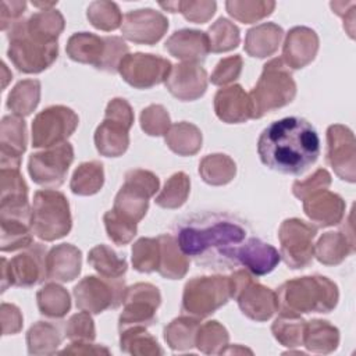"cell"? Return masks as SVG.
<instances>
[{
  "label": "cell",
  "instance_id": "cell-1",
  "mask_svg": "<svg viewBox=\"0 0 356 356\" xmlns=\"http://www.w3.org/2000/svg\"><path fill=\"white\" fill-rule=\"evenodd\" d=\"M172 229L181 250L196 264L211 270L236 267L238 248L249 238V227L242 218L217 211L185 216Z\"/></svg>",
  "mask_w": 356,
  "mask_h": 356
},
{
  "label": "cell",
  "instance_id": "cell-2",
  "mask_svg": "<svg viewBox=\"0 0 356 356\" xmlns=\"http://www.w3.org/2000/svg\"><path fill=\"white\" fill-rule=\"evenodd\" d=\"M260 161L281 174L300 175L320 156L316 128L302 117H285L266 127L257 140Z\"/></svg>",
  "mask_w": 356,
  "mask_h": 356
},
{
  "label": "cell",
  "instance_id": "cell-3",
  "mask_svg": "<svg viewBox=\"0 0 356 356\" xmlns=\"http://www.w3.org/2000/svg\"><path fill=\"white\" fill-rule=\"evenodd\" d=\"M278 310L292 314L330 313L339 298L338 286L323 275H306L284 282L275 292Z\"/></svg>",
  "mask_w": 356,
  "mask_h": 356
},
{
  "label": "cell",
  "instance_id": "cell-4",
  "mask_svg": "<svg viewBox=\"0 0 356 356\" xmlns=\"http://www.w3.org/2000/svg\"><path fill=\"white\" fill-rule=\"evenodd\" d=\"M296 95V83L282 58H273L263 65V72L250 90L252 118L289 104Z\"/></svg>",
  "mask_w": 356,
  "mask_h": 356
},
{
  "label": "cell",
  "instance_id": "cell-5",
  "mask_svg": "<svg viewBox=\"0 0 356 356\" xmlns=\"http://www.w3.org/2000/svg\"><path fill=\"white\" fill-rule=\"evenodd\" d=\"M7 32L10 43L7 56L18 71L39 74L57 60L58 43L28 32L24 19L15 22Z\"/></svg>",
  "mask_w": 356,
  "mask_h": 356
},
{
  "label": "cell",
  "instance_id": "cell-6",
  "mask_svg": "<svg viewBox=\"0 0 356 356\" xmlns=\"http://www.w3.org/2000/svg\"><path fill=\"white\" fill-rule=\"evenodd\" d=\"M70 204L63 192L42 189L33 195L31 210L32 232L44 242L60 239L71 231Z\"/></svg>",
  "mask_w": 356,
  "mask_h": 356
},
{
  "label": "cell",
  "instance_id": "cell-7",
  "mask_svg": "<svg viewBox=\"0 0 356 356\" xmlns=\"http://www.w3.org/2000/svg\"><path fill=\"white\" fill-rule=\"evenodd\" d=\"M134 124V111L125 99L115 97L108 102L104 120L95 131L97 152L106 157L122 156L129 145V129Z\"/></svg>",
  "mask_w": 356,
  "mask_h": 356
},
{
  "label": "cell",
  "instance_id": "cell-8",
  "mask_svg": "<svg viewBox=\"0 0 356 356\" xmlns=\"http://www.w3.org/2000/svg\"><path fill=\"white\" fill-rule=\"evenodd\" d=\"M231 299L229 277L204 275L189 280L184 286L182 313L203 318L213 314Z\"/></svg>",
  "mask_w": 356,
  "mask_h": 356
},
{
  "label": "cell",
  "instance_id": "cell-9",
  "mask_svg": "<svg viewBox=\"0 0 356 356\" xmlns=\"http://www.w3.org/2000/svg\"><path fill=\"white\" fill-rule=\"evenodd\" d=\"M159 177L152 171L135 168L125 174L124 185L114 199L113 210L128 220L139 222L149 209V199L159 191Z\"/></svg>",
  "mask_w": 356,
  "mask_h": 356
},
{
  "label": "cell",
  "instance_id": "cell-10",
  "mask_svg": "<svg viewBox=\"0 0 356 356\" xmlns=\"http://www.w3.org/2000/svg\"><path fill=\"white\" fill-rule=\"evenodd\" d=\"M125 289L127 286L122 278L88 275L74 286L72 295L79 310L99 314L122 305Z\"/></svg>",
  "mask_w": 356,
  "mask_h": 356
},
{
  "label": "cell",
  "instance_id": "cell-11",
  "mask_svg": "<svg viewBox=\"0 0 356 356\" xmlns=\"http://www.w3.org/2000/svg\"><path fill=\"white\" fill-rule=\"evenodd\" d=\"M46 248L42 243H32L10 260L1 257V292L10 285L32 288L46 281Z\"/></svg>",
  "mask_w": 356,
  "mask_h": 356
},
{
  "label": "cell",
  "instance_id": "cell-12",
  "mask_svg": "<svg viewBox=\"0 0 356 356\" xmlns=\"http://www.w3.org/2000/svg\"><path fill=\"white\" fill-rule=\"evenodd\" d=\"M317 235V227L299 218H286L278 229L281 243L280 254L289 268L298 270L307 267L314 257L313 239Z\"/></svg>",
  "mask_w": 356,
  "mask_h": 356
},
{
  "label": "cell",
  "instance_id": "cell-13",
  "mask_svg": "<svg viewBox=\"0 0 356 356\" xmlns=\"http://www.w3.org/2000/svg\"><path fill=\"white\" fill-rule=\"evenodd\" d=\"M78 122V115L67 106L46 107L32 121V146L49 149L67 142Z\"/></svg>",
  "mask_w": 356,
  "mask_h": 356
},
{
  "label": "cell",
  "instance_id": "cell-14",
  "mask_svg": "<svg viewBox=\"0 0 356 356\" xmlns=\"http://www.w3.org/2000/svg\"><path fill=\"white\" fill-rule=\"evenodd\" d=\"M161 303V295L153 284L138 282L125 289L124 309L118 318V330L129 327H149L157 321L156 310Z\"/></svg>",
  "mask_w": 356,
  "mask_h": 356
},
{
  "label": "cell",
  "instance_id": "cell-15",
  "mask_svg": "<svg viewBox=\"0 0 356 356\" xmlns=\"http://www.w3.org/2000/svg\"><path fill=\"white\" fill-rule=\"evenodd\" d=\"M72 161L74 147L71 143L64 142L32 153L28 160V172L35 184L51 189L64 184Z\"/></svg>",
  "mask_w": 356,
  "mask_h": 356
},
{
  "label": "cell",
  "instance_id": "cell-16",
  "mask_svg": "<svg viewBox=\"0 0 356 356\" xmlns=\"http://www.w3.org/2000/svg\"><path fill=\"white\" fill-rule=\"evenodd\" d=\"M171 68L172 64L167 58L154 54L134 53L122 58L118 72L128 85L136 89H149L165 82Z\"/></svg>",
  "mask_w": 356,
  "mask_h": 356
},
{
  "label": "cell",
  "instance_id": "cell-17",
  "mask_svg": "<svg viewBox=\"0 0 356 356\" xmlns=\"http://www.w3.org/2000/svg\"><path fill=\"white\" fill-rule=\"evenodd\" d=\"M168 29V19L153 8L132 10L125 14L121 25L122 36L138 44L157 43Z\"/></svg>",
  "mask_w": 356,
  "mask_h": 356
},
{
  "label": "cell",
  "instance_id": "cell-18",
  "mask_svg": "<svg viewBox=\"0 0 356 356\" xmlns=\"http://www.w3.org/2000/svg\"><path fill=\"white\" fill-rule=\"evenodd\" d=\"M327 161L335 174L348 182H355V136L343 125H330L327 129Z\"/></svg>",
  "mask_w": 356,
  "mask_h": 356
},
{
  "label": "cell",
  "instance_id": "cell-19",
  "mask_svg": "<svg viewBox=\"0 0 356 356\" xmlns=\"http://www.w3.org/2000/svg\"><path fill=\"white\" fill-rule=\"evenodd\" d=\"M167 90L182 102H192L202 97L207 89V72L196 63H181L172 65L165 79Z\"/></svg>",
  "mask_w": 356,
  "mask_h": 356
},
{
  "label": "cell",
  "instance_id": "cell-20",
  "mask_svg": "<svg viewBox=\"0 0 356 356\" xmlns=\"http://www.w3.org/2000/svg\"><path fill=\"white\" fill-rule=\"evenodd\" d=\"M26 150V124L19 115H6L0 124V167L19 170Z\"/></svg>",
  "mask_w": 356,
  "mask_h": 356
},
{
  "label": "cell",
  "instance_id": "cell-21",
  "mask_svg": "<svg viewBox=\"0 0 356 356\" xmlns=\"http://www.w3.org/2000/svg\"><path fill=\"white\" fill-rule=\"evenodd\" d=\"M318 50V36L307 26L292 28L284 42L282 61L292 70H299L310 64Z\"/></svg>",
  "mask_w": 356,
  "mask_h": 356
},
{
  "label": "cell",
  "instance_id": "cell-22",
  "mask_svg": "<svg viewBox=\"0 0 356 356\" xmlns=\"http://www.w3.org/2000/svg\"><path fill=\"white\" fill-rule=\"evenodd\" d=\"M238 266H243L254 275H266L271 273L281 261L280 252L260 238H248L236 252Z\"/></svg>",
  "mask_w": 356,
  "mask_h": 356
},
{
  "label": "cell",
  "instance_id": "cell-23",
  "mask_svg": "<svg viewBox=\"0 0 356 356\" xmlns=\"http://www.w3.org/2000/svg\"><path fill=\"white\" fill-rule=\"evenodd\" d=\"M241 312L254 321H267L278 312V300L274 291L254 282H249L235 298Z\"/></svg>",
  "mask_w": 356,
  "mask_h": 356
},
{
  "label": "cell",
  "instance_id": "cell-24",
  "mask_svg": "<svg viewBox=\"0 0 356 356\" xmlns=\"http://www.w3.org/2000/svg\"><path fill=\"white\" fill-rule=\"evenodd\" d=\"M216 115L227 124H241L252 118L253 107L249 95L241 85L220 89L214 96Z\"/></svg>",
  "mask_w": 356,
  "mask_h": 356
},
{
  "label": "cell",
  "instance_id": "cell-25",
  "mask_svg": "<svg viewBox=\"0 0 356 356\" xmlns=\"http://www.w3.org/2000/svg\"><path fill=\"white\" fill-rule=\"evenodd\" d=\"M303 210L317 227H331L342 221L345 202L338 193L324 189L305 197Z\"/></svg>",
  "mask_w": 356,
  "mask_h": 356
},
{
  "label": "cell",
  "instance_id": "cell-26",
  "mask_svg": "<svg viewBox=\"0 0 356 356\" xmlns=\"http://www.w3.org/2000/svg\"><path fill=\"white\" fill-rule=\"evenodd\" d=\"M82 253L70 243L53 246L46 256V281L70 282L81 273Z\"/></svg>",
  "mask_w": 356,
  "mask_h": 356
},
{
  "label": "cell",
  "instance_id": "cell-27",
  "mask_svg": "<svg viewBox=\"0 0 356 356\" xmlns=\"http://www.w3.org/2000/svg\"><path fill=\"white\" fill-rule=\"evenodd\" d=\"M165 50L184 63H199L210 51L207 33L196 29L175 31L165 42Z\"/></svg>",
  "mask_w": 356,
  "mask_h": 356
},
{
  "label": "cell",
  "instance_id": "cell-28",
  "mask_svg": "<svg viewBox=\"0 0 356 356\" xmlns=\"http://www.w3.org/2000/svg\"><path fill=\"white\" fill-rule=\"evenodd\" d=\"M65 51L71 60L100 70L106 53V40L90 32H76L70 36Z\"/></svg>",
  "mask_w": 356,
  "mask_h": 356
},
{
  "label": "cell",
  "instance_id": "cell-29",
  "mask_svg": "<svg viewBox=\"0 0 356 356\" xmlns=\"http://www.w3.org/2000/svg\"><path fill=\"white\" fill-rule=\"evenodd\" d=\"M160 259L157 273L168 280H181L189 270V257L181 250L177 239L170 234L157 236Z\"/></svg>",
  "mask_w": 356,
  "mask_h": 356
},
{
  "label": "cell",
  "instance_id": "cell-30",
  "mask_svg": "<svg viewBox=\"0 0 356 356\" xmlns=\"http://www.w3.org/2000/svg\"><path fill=\"white\" fill-rule=\"evenodd\" d=\"M284 36V31L274 22H264L253 26L246 32L245 51L257 58L274 54Z\"/></svg>",
  "mask_w": 356,
  "mask_h": 356
},
{
  "label": "cell",
  "instance_id": "cell-31",
  "mask_svg": "<svg viewBox=\"0 0 356 356\" xmlns=\"http://www.w3.org/2000/svg\"><path fill=\"white\" fill-rule=\"evenodd\" d=\"M355 252V241L342 232H325L314 246L316 259L325 266H337Z\"/></svg>",
  "mask_w": 356,
  "mask_h": 356
},
{
  "label": "cell",
  "instance_id": "cell-32",
  "mask_svg": "<svg viewBox=\"0 0 356 356\" xmlns=\"http://www.w3.org/2000/svg\"><path fill=\"white\" fill-rule=\"evenodd\" d=\"M339 331L325 320H310L305 324L303 345L316 353H331L338 348Z\"/></svg>",
  "mask_w": 356,
  "mask_h": 356
},
{
  "label": "cell",
  "instance_id": "cell-33",
  "mask_svg": "<svg viewBox=\"0 0 356 356\" xmlns=\"http://www.w3.org/2000/svg\"><path fill=\"white\" fill-rule=\"evenodd\" d=\"M61 325L51 321H38L26 332L28 352L31 355H53L63 341Z\"/></svg>",
  "mask_w": 356,
  "mask_h": 356
},
{
  "label": "cell",
  "instance_id": "cell-34",
  "mask_svg": "<svg viewBox=\"0 0 356 356\" xmlns=\"http://www.w3.org/2000/svg\"><path fill=\"white\" fill-rule=\"evenodd\" d=\"M165 143L178 156H193L202 147V132L196 125L181 121L170 127Z\"/></svg>",
  "mask_w": 356,
  "mask_h": 356
},
{
  "label": "cell",
  "instance_id": "cell-35",
  "mask_svg": "<svg viewBox=\"0 0 356 356\" xmlns=\"http://www.w3.org/2000/svg\"><path fill=\"white\" fill-rule=\"evenodd\" d=\"M0 249L1 252H14L26 249L33 243L31 221L21 218L0 217Z\"/></svg>",
  "mask_w": 356,
  "mask_h": 356
},
{
  "label": "cell",
  "instance_id": "cell-36",
  "mask_svg": "<svg viewBox=\"0 0 356 356\" xmlns=\"http://www.w3.org/2000/svg\"><path fill=\"white\" fill-rule=\"evenodd\" d=\"M199 174L209 185H225L234 179L236 174V164L227 154H209L202 159L199 164Z\"/></svg>",
  "mask_w": 356,
  "mask_h": 356
},
{
  "label": "cell",
  "instance_id": "cell-37",
  "mask_svg": "<svg viewBox=\"0 0 356 356\" xmlns=\"http://www.w3.org/2000/svg\"><path fill=\"white\" fill-rule=\"evenodd\" d=\"M200 321L192 316H181L174 318L164 328V339L174 350H188L195 346V339Z\"/></svg>",
  "mask_w": 356,
  "mask_h": 356
},
{
  "label": "cell",
  "instance_id": "cell-38",
  "mask_svg": "<svg viewBox=\"0 0 356 356\" xmlns=\"http://www.w3.org/2000/svg\"><path fill=\"white\" fill-rule=\"evenodd\" d=\"M40 99V82L38 79L19 81L8 93L7 108L15 115H29Z\"/></svg>",
  "mask_w": 356,
  "mask_h": 356
},
{
  "label": "cell",
  "instance_id": "cell-39",
  "mask_svg": "<svg viewBox=\"0 0 356 356\" xmlns=\"http://www.w3.org/2000/svg\"><path fill=\"white\" fill-rule=\"evenodd\" d=\"M104 184V170L100 161H85L72 174L70 188L72 193L90 196L97 193Z\"/></svg>",
  "mask_w": 356,
  "mask_h": 356
},
{
  "label": "cell",
  "instance_id": "cell-40",
  "mask_svg": "<svg viewBox=\"0 0 356 356\" xmlns=\"http://www.w3.org/2000/svg\"><path fill=\"white\" fill-rule=\"evenodd\" d=\"M39 312L50 318H61L71 309L68 292L56 282H49L36 293Z\"/></svg>",
  "mask_w": 356,
  "mask_h": 356
},
{
  "label": "cell",
  "instance_id": "cell-41",
  "mask_svg": "<svg viewBox=\"0 0 356 356\" xmlns=\"http://www.w3.org/2000/svg\"><path fill=\"white\" fill-rule=\"evenodd\" d=\"M88 263L106 278H121L128 268L127 260L118 256L110 246L97 245L90 249Z\"/></svg>",
  "mask_w": 356,
  "mask_h": 356
},
{
  "label": "cell",
  "instance_id": "cell-42",
  "mask_svg": "<svg viewBox=\"0 0 356 356\" xmlns=\"http://www.w3.org/2000/svg\"><path fill=\"white\" fill-rule=\"evenodd\" d=\"M305 324L306 321L300 314L280 312V316L271 325V332L281 345L286 348H296L303 345Z\"/></svg>",
  "mask_w": 356,
  "mask_h": 356
},
{
  "label": "cell",
  "instance_id": "cell-43",
  "mask_svg": "<svg viewBox=\"0 0 356 356\" xmlns=\"http://www.w3.org/2000/svg\"><path fill=\"white\" fill-rule=\"evenodd\" d=\"M120 348L131 355H163L156 338H153L146 327H129L120 331Z\"/></svg>",
  "mask_w": 356,
  "mask_h": 356
},
{
  "label": "cell",
  "instance_id": "cell-44",
  "mask_svg": "<svg viewBox=\"0 0 356 356\" xmlns=\"http://www.w3.org/2000/svg\"><path fill=\"white\" fill-rule=\"evenodd\" d=\"M24 25L28 32L38 35L47 40L58 39L60 33L64 29V18L60 11L50 8V10H40L32 14L29 18L24 19Z\"/></svg>",
  "mask_w": 356,
  "mask_h": 356
},
{
  "label": "cell",
  "instance_id": "cell-45",
  "mask_svg": "<svg viewBox=\"0 0 356 356\" xmlns=\"http://www.w3.org/2000/svg\"><path fill=\"white\" fill-rule=\"evenodd\" d=\"M189 191H191L189 177L185 172L178 171L167 179V182L164 184V188L156 196L154 202L157 206L163 209H178L186 202L189 196Z\"/></svg>",
  "mask_w": 356,
  "mask_h": 356
},
{
  "label": "cell",
  "instance_id": "cell-46",
  "mask_svg": "<svg viewBox=\"0 0 356 356\" xmlns=\"http://www.w3.org/2000/svg\"><path fill=\"white\" fill-rule=\"evenodd\" d=\"M228 331L224 325H221L218 321L211 320L206 321L204 324H200L195 345L196 348L207 355L211 353H222L224 348L228 345Z\"/></svg>",
  "mask_w": 356,
  "mask_h": 356
},
{
  "label": "cell",
  "instance_id": "cell-47",
  "mask_svg": "<svg viewBox=\"0 0 356 356\" xmlns=\"http://www.w3.org/2000/svg\"><path fill=\"white\" fill-rule=\"evenodd\" d=\"M210 51L222 53L235 49L239 44V29L227 18H218L207 32Z\"/></svg>",
  "mask_w": 356,
  "mask_h": 356
},
{
  "label": "cell",
  "instance_id": "cell-48",
  "mask_svg": "<svg viewBox=\"0 0 356 356\" xmlns=\"http://www.w3.org/2000/svg\"><path fill=\"white\" fill-rule=\"evenodd\" d=\"M86 17L89 22L100 31H114L122 25V15L118 6L113 1H93L86 10Z\"/></svg>",
  "mask_w": 356,
  "mask_h": 356
},
{
  "label": "cell",
  "instance_id": "cell-49",
  "mask_svg": "<svg viewBox=\"0 0 356 356\" xmlns=\"http://www.w3.org/2000/svg\"><path fill=\"white\" fill-rule=\"evenodd\" d=\"M225 8L232 18H235L243 24H253V22H257V21L268 17L275 8V3L274 1L231 0V1L225 3Z\"/></svg>",
  "mask_w": 356,
  "mask_h": 356
},
{
  "label": "cell",
  "instance_id": "cell-50",
  "mask_svg": "<svg viewBox=\"0 0 356 356\" xmlns=\"http://www.w3.org/2000/svg\"><path fill=\"white\" fill-rule=\"evenodd\" d=\"M160 245L157 238H140L132 246V266L139 273L157 271Z\"/></svg>",
  "mask_w": 356,
  "mask_h": 356
},
{
  "label": "cell",
  "instance_id": "cell-51",
  "mask_svg": "<svg viewBox=\"0 0 356 356\" xmlns=\"http://www.w3.org/2000/svg\"><path fill=\"white\" fill-rule=\"evenodd\" d=\"M160 7L170 13H181L185 19L195 24L207 22L216 13V1H167L160 3Z\"/></svg>",
  "mask_w": 356,
  "mask_h": 356
},
{
  "label": "cell",
  "instance_id": "cell-52",
  "mask_svg": "<svg viewBox=\"0 0 356 356\" xmlns=\"http://www.w3.org/2000/svg\"><path fill=\"white\" fill-rule=\"evenodd\" d=\"M103 221H104L107 236L111 239V242H114L118 246H124L129 243L136 235L138 222L125 218L124 216L118 214L114 210L106 211L103 216Z\"/></svg>",
  "mask_w": 356,
  "mask_h": 356
},
{
  "label": "cell",
  "instance_id": "cell-53",
  "mask_svg": "<svg viewBox=\"0 0 356 356\" xmlns=\"http://www.w3.org/2000/svg\"><path fill=\"white\" fill-rule=\"evenodd\" d=\"M140 127L150 136L165 135L171 127L170 115L161 104H150L140 113Z\"/></svg>",
  "mask_w": 356,
  "mask_h": 356
},
{
  "label": "cell",
  "instance_id": "cell-54",
  "mask_svg": "<svg viewBox=\"0 0 356 356\" xmlns=\"http://www.w3.org/2000/svg\"><path fill=\"white\" fill-rule=\"evenodd\" d=\"M65 337L72 342H92L96 338V330L90 313L81 310L71 316L65 324Z\"/></svg>",
  "mask_w": 356,
  "mask_h": 356
},
{
  "label": "cell",
  "instance_id": "cell-55",
  "mask_svg": "<svg viewBox=\"0 0 356 356\" xmlns=\"http://www.w3.org/2000/svg\"><path fill=\"white\" fill-rule=\"evenodd\" d=\"M28 197V185L19 170L1 168L0 171V199Z\"/></svg>",
  "mask_w": 356,
  "mask_h": 356
},
{
  "label": "cell",
  "instance_id": "cell-56",
  "mask_svg": "<svg viewBox=\"0 0 356 356\" xmlns=\"http://www.w3.org/2000/svg\"><path fill=\"white\" fill-rule=\"evenodd\" d=\"M242 65H243V61L239 54L229 56L220 60L210 76L211 83L217 86H222L236 81L242 72Z\"/></svg>",
  "mask_w": 356,
  "mask_h": 356
},
{
  "label": "cell",
  "instance_id": "cell-57",
  "mask_svg": "<svg viewBox=\"0 0 356 356\" xmlns=\"http://www.w3.org/2000/svg\"><path fill=\"white\" fill-rule=\"evenodd\" d=\"M331 185V175L327 170L324 168H318L313 175L307 177L306 179H298L293 182L292 185V193L303 200L305 197H307L309 195L318 192V191H324Z\"/></svg>",
  "mask_w": 356,
  "mask_h": 356
},
{
  "label": "cell",
  "instance_id": "cell-58",
  "mask_svg": "<svg viewBox=\"0 0 356 356\" xmlns=\"http://www.w3.org/2000/svg\"><path fill=\"white\" fill-rule=\"evenodd\" d=\"M106 53L100 67V71L117 72L122 58L128 54V44L118 36H106Z\"/></svg>",
  "mask_w": 356,
  "mask_h": 356
},
{
  "label": "cell",
  "instance_id": "cell-59",
  "mask_svg": "<svg viewBox=\"0 0 356 356\" xmlns=\"http://www.w3.org/2000/svg\"><path fill=\"white\" fill-rule=\"evenodd\" d=\"M0 28L8 31L15 22H18L26 8L25 1H7L3 0L0 6Z\"/></svg>",
  "mask_w": 356,
  "mask_h": 356
},
{
  "label": "cell",
  "instance_id": "cell-60",
  "mask_svg": "<svg viewBox=\"0 0 356 356\" xmlns=\"http://www.w3.org/2000/svg\"><path fill=\"white\" fill-rule=\"evenodd\" d=\"M3 335L17 334L22 328V314L15 305L1 303Z\"/></svg>",
  "mask_w": 356,
  "mask_h": 356
},
{
  "label": "cell",
  "instance_id": "cell-61",
  "mask_svg": "<svg viewBox=\"0 0 356 356\" xmlns=\"http://www.w3.org/2000/svg\"><path fill=\"white\" fill-rule=\"evenodd\" d=\"M60 353H72V355H110V350L106 346L95 345L92 342H72L68 348L60 350Z\"/></svg>",
  "mask_w": 356,
  "mask_h": 356
}]
</instances>
